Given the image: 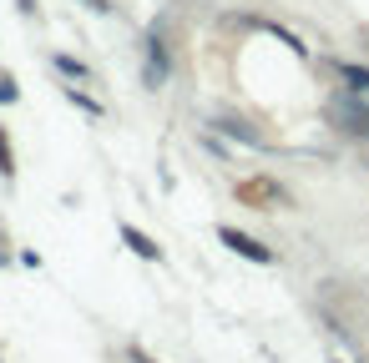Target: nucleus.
Masks as SVG:
<instances>
[{"instance_id": "obj_4", "label": "nucleus", "mask_w": 369, "mask_h": 363, "mask_svg": "<svg viewBox=\"0 0 369 363\" xmlns=\"http://www.w3.org/2000/svg\"><path fill=\"white\" fill-rule=\"evenodd\" d=\"M51 66H56V71H61L71 86H76V81H91V66H81L76 56H51Z\"/></svg>"}, {"instance_id": "obj_9", "label": "nucleus", "mask_w": 369, "mask_h": 363, "mask_svg": "<svg viewBox=\"0 0 369 363\" xmlns=\"http://www.w3.org/2000/svg\"><path fill=\"white\" fill-rule=\"evenodd\" d=\"M91 11H101V16H107V11H112V0H91Z\"/></svg>"}, {"instance_id": "obj_8", "label": "nucleus", "mask_w": 369, "mask_h": 363, "mask_svg": "<svg viewBox=\"0 0 369 363\" xmlns=\"http://www.w3.org/2000/svg\"><path fill=\"white\" fill-rule=\"evenodd\" d=\"M16 96H21V91H16V81H11L6 71H0V101H16Z\"/></svg>"}, {"instance_id": "obj_5", "label": "nucleus", "mask_w": 369, "mask_h": 363, "mask_svg": "<svg viewBox=\"0 0 369 363\" xmlns=\"http://www.w3.org/2000/svg\"><path fill=\"white\" fill-rule=\"evenodd\" d=\"M213 127H218V132H228V137H238V142H248V147H263V137H258V132H248L243 121H213Z\"/></svg>"}, {"instance_id": "obj_6", "label": "nucleus", "mask_w": 369, "mask_h": 363, "mask_svg": "<svg viewBox=\"0 0 369 363\" xmlns=\"http://www.w3.org/2000/svg\"><path fill=\"white\" fill-rule=\"evenodd\" d=\"M66 101H71V106H81L86 116H107V106L91 101V96H86V91H76V86H66Z\"/></svg>"}, {"instance_id": "obj_1", "label": "nucleus", "mask_w": 369, "mask_h": 363, "mask_svg": "<svg viewBox=\"0 0 369 363\" xmlns=\"http://www.w3.org/2000/svg\"><path fill=\"white\" fill-rule=\"evenodd\" d=\"M218 242H223V248H233L238 258H248V263H263V268L279 263V253H274V248H263L258 237H248V232H238V227H218Z\"/></svg>"}, {"instance_id": "obj_7", "label": "nucleus", "mask_w": 369, "mask_h": 363, "mask_svg": "<svg viewBox=\"0 0 369 363\" xmlns=\"http://www.w3.org/2000/svg\"><path fill=\"white\" fill-rule=\"evenodd\" d=\"M0 177H16V157H11V137H6V127H0Z\"/></svg>"}, {"instance_id": "obj_3", "label": "nucleus", "mask_w": 369, "mask_h": 363, "mask_svg": "<svg viewBox=\"0 0 369 363\" xmlns=\"http://www.w3.org/2000/svg\"><path fill=\"white\" fill-rule=\"evenodd\" d=\"M117 232H122V242H127V248H132L137 258H147V263H162V248H157V242H152V237H147L142 227H132V222H122Z\"/></svg>"}, {"instance_id": "obj_2", "label": "nucleus", "mask_w": 369, "mask_h": 363, "mask_svg": "<svg viewBox=\"0 0 369 363\" xmlns=\"http://www.w3.org/2000/svg\"><path fill=\"white\" fill-rule=\"evenodd\" d=\"M167 76H172V60H167L162 36H147V86H152V91L167 86Z\"/></svg>"}]
</instances>
